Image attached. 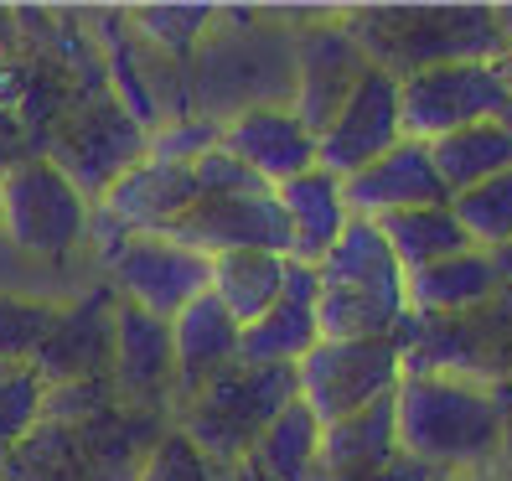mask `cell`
<instances>
[{"mask_svg": "<svg viewBox=\"0 0 512 481\" xmlns=\"http://www.w3.org/2000/svg\"><path fill=\"white\" fill-rule=\"evenodd\" d=\"M399 450L440 476L497 471L507 445L512 383H487L466 373H404L399 394Z\"/></svg>", "mask_w": 512, "mask_h": 481, "instance_id": "cell-1", "label": "cell"}, {"mask_svg": "<svg viewBox=\"0 0 512 481\" xmlns=\"http://www.w3.org/2000/svg\"><path fill=\"white\" fill-rule=\"evenodd\" d=\"M321 300V342H373V337H399L409 321V295H404V269L388 249L378 223L352 218L347 233L331 244V254L316 264Z\"/></svg>", "mask_w": 512, "mask_h": 481, "instance_id": "cell-2", "label": "cell"}, {"mask_svg": "<svg viewBox=\"0 0 512 481\" xmlns=\"http://www.w3.org/2000/svg\"><path fill=\"white\" fill-rule=\"evenodd\" d=\"M347 32L363 42L368 63L394 73L445 68V63H502L507 37L487 6H399V11H357Z\"/></svg>", "mask_w": 512, "mask_h": 481, "instance_id": "cell-3", "label": "cell"}, {"mask_svg": "<svg viewBox=\"0 0 512 481\" xmlns=\"http://www.w3.org/2000/svg\"><path fill=\"white\" fill-rule=\"evenodd\" d=\"M94 202H88L47 156H21L0 176V238L37 264H63L88 249Z\"/></svg>", "mask_w": 512, "mask_h": 481, "instance_id": "cell-4", "label": "cell"}, {"mask_svg": "<svg viewBox=\"0 0 512 481\" xmlns=\"http://www.w3.org/2000/svg\"><path fill=\"white\" fill-rule=\"evenodd\" d=\"M295 368H244L233 363L202 388L197 399L182 404V430L197 450H207L218 466H244L254 440L275 425V414L295 404Z\"/></svg>", "mask_w": 512, "mask_h": 481, "instance_id": "cell-5", "label": "cell"}, {"mask_svg": "<svg viewBox=\"0 0 512 481\" xmlns=\"http://www.w3.org/2000/svg\"><path fill=\"white\" fill-rule=\"evenodd\" d=\"M399 383H404V337L321 342L295 363V394L321 425H342V419L394 399Z\"/></svg>", "mask_w": 512, "mask_h": 481, "instance_id": "cell-6", "label": "cell"}, {"mask_svg": "<svg viewBox=\"0 0 512 481\" xmlns=\"http://www.w3.org/2000/svg\"><path fill=\"white\" fill-rule=\"evenodd\" d=\"M399 99H404V140L419 145H435L466 125H487V119H502L512 109L497 63H445L409 73L399 83Z\"/></svg>", "mask_w": 512, "mask_h": 481, "instance_id": "cell-7", "label": "cell"}, {"mask_svg": "<svg viewBox=\"0 0 512 481\" xmlns=\"http://www.w3.org/2000/svg\"><path fill=\"white\" fill-rule=\"evenodd\" d=\"M99 264L109 290L156 321H176L213 280V259L182 249L176 238H119L99 254Z\"/></svg>", "mask_w": 512, "mask_h": 481, "instance_id": "cell-8", "label": "cell"}, {"mask_svg": "<svg viewBox=\"0 0 512 481\" xmlns=\"http://www.w3.org/2000/svg\"><path fill=\"white\" fill-rule=\"evenodd\" d=\"M145 156H150L145 125H135L125 104L94 99L88 109H78L63 130H57V150L47 161L63 171L88 202H99L119 176L135 171Z\"/></svg>", "mask_w": 512, "mask_h": 481, "instance_id": "cell-9", "label": "cell"}, {"mask_svg": "<svg viewBox=\"0 0 512 481\" xmlns=\"http://www.w3.org/2000/svg\"><path fill=\"white\" fill-rule=\"evenodd\" d=\"M399 140H404L399 78L383 68H368L363 83L352 88V99L337 109V119L316 135V166L347 182V176L373 166L378 156H388Z\"/></svg>", "mask_w": 512, "mask_h": 481, "instance_id": "cell-10", "label": "cell"}, {"mask_svg": "<svg viewBox=\"0 0 512 481\" xmlns=\"http://www.w3.org/2000/svg\"><path fill=\"white\" fill-rule=\"evenodd\" d=\"M166 238H176L182 249L202 259H223V254H285L290 259V223H285V207L275 192L202 197Z\"/></svg>", "mask_w": 512, "mask_h": 481, "instance_id": "cell-11", "label": "cell"}, {"mask_svg": "<svg viewBox=\"0 0 512 481\" xmlns=\"http://www.w3.org/2000/svg\"><path fill=\"white\" fill-rule=\"evenodd\" d=\"M233 161H244L264 187H285L295 176L316 171V135L295 119L285 104H249L223 119V140H218Z\"/></svg>", "mask_w": 512, "mask_h": 481, "instance_id": "cell-12", "label": "cell"}, {"mask_svg": "<svg viewBox=\"0 0 512 481\" xmlns=\"http://www.w3.org/2000/svg\"><path fill=\"white\" fill-rule=\"evenodd\" d=\"M368 52L357 42L347 26H316V32L300 42V57H295V119L306 125L311 135H321L337 109L352 99V88L363 83L368 73Z\"/></svg>", "mask_w": 512, "mask_h": 481, "instance_id": "cell-13", "label": "cell"}, {"mask_svg": "<svg viewBox=\"0 0 512 481\" xmlns=\"http://www.w3.org/2000/svg\"><path fill=\"white\" fill-rule=\"evenodd\" d=\"M342 197H347V213L363 223H383L394 213H419V207L450 202V192L440 187V171L430 161V145H419V140H399L388 156L347 176Z\"/></svg>", "mask_w": 512, "mask_h": 481, "instance_id": "cell-14", "label": "cell"}, {"mask_svg": "<svg viewBox=\"0 0 512 481\" xmlns=\"http://www.w3.org/2000/svg\"><path fill=\"white\" fill-rule=\"evenodd\" d=\"M316 300H321L316 269L290 259L285 295L275 300V311L259 316L254 326H244V337H238V363L244 368H295L306 352H316L321 347Z\"/></svg>", "mask_w": 512, "mask_h": 481, "instance_id": "cell-15", "label": "cell"}, {"mask_svg": "<svg viewBox=\"0 0 512 481\" xmlns=\"http://www.w3.org/2000/svg\"><path fill=\"white\" fill-rule=\"evenodd\" d=\"M114 306H119V295H109V290H88L83 300L63 306V321H57L52 342L32 363L42 388L94 383L99 368H109V357H114Z\"/></svg>", "mask_w": 512, "mask_h": 481, "instance_id": "cell-16", "label": "cell"}, {"mask_svg": "<svg viewBox=\"0 0 512 481\" xmlns=\"http://www.w3.org/2000/svg\"><path fill=\"white\" fill-rule=\"evenodd\" d=\"M114 383L125 404H161L176 388V352H171V321H156L119 300L114 306Z\"/></svg>", "mask_w": 512, "mask_h": 481, "instance_id": "cell-17", "label": "cell"}, {"mask_svg": "<svg viewBox=\"0 0 512 481\" xmlns=\"http://www.w3.org/2000/svg\"><path fill=\"white\" fill-rule=\"evenodd\" d=\"M238 326L213 295H197L192 306L171 321V352H176V399H197L218 373H228L238 363Z\"/></svg>", "mask_w": 512, "mask_h": 481, "instance_id": "cell-18", "label": "cell"}, {"mask_svg": "<svg viewBox=\"0 0 512 481\" xmlns=\"http://www.w3.org/2000/svg\"><path fill=\"white\" fill-rule=\"evenodd\" d=\"M497 290H502V275H497L492 254H481V249H466L456 259H440L430 269L404 275V295H409V316L414 321H456V316H471V311L487 306Z\"/></svg>", "mask_w": 512, "mask_h": 481, "instance_id": "cell-19", "label": "cell"}, {"mask_svg": "<svg viewBox=\"0 0 512 481\" xmlns=\"http://www.w3.org/2000/svg\"><path fill=\"white\" fill-rule=\"evenodd\" d=\"M280 207H285V223H290V259L295 264H321L331 254V244L347 233L352 213H347V197H342V176L331 171H306L285 182L280 192Z\"/></svg>", "mask_w": 512, "mask_h": 481, "instance_id": "cell-20", "label": "cell"}, {"mask_svg": "<svg viewBox=\"0 0 512 481\" xmlns=\"http://www.w3.org/2000/svg\"><path fill=\"white\" fill-rule=\"evenodd\" d=\"M399 414L394 399H383L363 414L326 425L321 435V461H316V481H347V476H368L383 471L388 461H399Z\"/></svg>", "mask_w": 512, "mask_h": 481, "instance_id": "cell-21", "label": "cell"}, {"mask_svg": "<svg viewBox=\"0 0 512 481\" xmlns=\"http://www.w3.org/2000/svg\"><path fill=\"white\" fill-rule=\"evenodd\" d=\"M430 161L440 171V187L450 197H461L492 176L512 171V130L507 119H487V125H466L456 135H445L430 145Z\"/></svg>", "mask_w": 512, "mask_h": 481, "instance_id": "cell-22", "label": "cell"}, {"mask_svg": "<svg viewBox=\"0 0 512 481\" xmlns=\"http://www.w3.org/2000/svg\"><path fill=\"white\" fill-rule=\"evenodd\" d=\"M285 254H223L213 259V280H207V295L238 321L254 326L259 316L275 311V300L285 295Z\"/></svg>", "mask_w": 512, "mask_h": 481, "instance_id": "cell-23", "label": "cell"}, {"mask_svg": "<svg viewBox=\"0 0 512 481\" xmlns=\"http://www.w3.org/2000/svg\"><path fill=\"white\" fill-rule=\"evenodd\" d=\"M321 435H326V425L295 399L285 414H275V425L254 440L249 466L259 476H269V481H316Z\"/></svg>", "mask_w": 512, "mask_h": 481, "instance_id": "cell-24", "label": "cell"}, {"mask_svg": "<svg viewBox=\"0 0 512 481\" xmlns=\"http://www.w3.org/2000/svg\"><path fill=\"white\" fill-rule=\"evenodd\" d=\"M378 228H383V238H388V249H394L404 275L430 269L440 259H456V254L471 249V238L456 223V213H450V202L445 207H419V213H394V218H383Z\"/></svg>", "mask_w": 512, "mask_h": 481, "instance_id": "cell-25", "label": "cell"}, {"mask_svg": "<svg viewBox=\"0 0 512 481\" xmlns=\"http://www.w3.org/2000/svg\"><path fill=\"white\" fill-rule=\"evenodd\" d=\"M63 321V300L32 290H0V368H32Z\"/></svg>", "mask_w": 512, "mask_h": 481, "instance_id": "cell-26", "label": "cell"}, {"mask_svg": "<svg viewBox=\"0 0 512 481\" xmlns=\"http://www.w3.org/2000/svg\"><path fill=\"white\" fill-rule=\"evenodd\" d=\"M450 213H456V223L466 228L471 249L502 254L512 244V171L492 176V182H481L461 197H450Z\"/></svg>", "mask_w": 512, "mask_h": 481, "instance_id": "cell-27", "label": "cell"}, {"mask_svg": "<svg viewBox=\"0 0 512 481\" xmlns=\"http://www.w3.org/2000/svg\"><path fill=\"white\" fill-rule=\"evenodd\" d=\"M228 466H218L207 450H197L182 430H166L145 445V461H140V481H223Z\"/></svg>", "mask_w": 512, "mask_h": 481, "instance_id": "cell-28", "label": "cell"}, {"mask_svg": "<svg viewBox=\"0 0 512 481\" xmlns=\"http://www.w3.org/2000/svg\"><path fill=\"white\" fill-rule=\"evenodd\" d=\"M223 140V119H187V114H171L166 125L150 135V161H171V166H197L207 150H218Z\"/></svg>", "mask_w": 512, "mask_h": 481, "instance_id": "cell-29", "label": "cell"}, {"mask_svg": "<svg viewBox=\"0 0 512 481\" xmlns=\"http://www.w3.org/2000/svg\"><path fill=\"white\" fill-rule=\"evenodd\" d=\"M207 21H213L207 6H171V11H135L130 26L140 37H150L156 52H187L207 32Z\"/></svg>", "mask_w": 512, "mask_h": 481, "instance_id": "cell-30", "label": "cell"}, {"mask_svg": "<svg viewBox=\"0 0 512 481\" xmlns=\"http://www.w3.org/2000/svg\"><path fill=\"white\" fill-rule=\"evenodd\" d=\"M192 176H197V202L202 197H259V192H275V187H264L244 161H233L223 145L207 150V156L192 166Z\"/></svg>", "mask_w": 512, "mask_h": 481, "instance_id": "cell-31", "label": "cell"}, {"mask_svg": "<svg viewBox=\"0 0 512 481\" xmlns=\"http://www.w3.org/2000/svg\"><path fill=\"white\" fill-rule=\"evenodd\" d=\"M497 481H512V414H507V445H502V466H497Z\"/></svg>", "mask_w": 512, "mask_h": 481, "instance_id": "cell-32", "label": "cell"}, {"mask_svg": "<svg viewBox=\"0 0 512 481\" xmlns=\"http://www.w3.org/2000/svg\"><path fill=\"white\" fill-rule=\"evenodd\" d=\"M492 264H497V275H502V285H512V244H507L502 254H492Z\"/></svg>", "mask_w": 512, "mask_h": 481, "instance_id": "cell-33", "label": "cell"}, {"mask_svg": "<svg viewBox=\"0 0 512 481\" xmlns=\"http://www.w3.org/2000/svg\"><path fill=\"white\" fill-rule=\"evenodd\" d=\"M223 481H269V476H259V471L244 461V466H228V476H223Z\"/></svg>", "mask_w": 512, "mask_h": 481, "instance_id": "cell-34", "label": "cell"}, {"mask_svg": "<svg viewBox=\"0 0 512 481\" xmlns=\"http://www.w3.org/2000/svg\"><path fill=\"white\" fill-rule=\"evenodd\" d=\"M445 481H497V471H461V476H445Z\"/></svg>", "mask_w": 512, "mask_h": 481, "instance_id": "cell-35", "label": "cell"}, {"mask_svg": "<svg viewBox=\"0 0 512 481\" xmlns=\"http://www.w3.org/2000/svg\"><path fill=\"white\" fill-rule=\"evenodd\" d=\"M497 68H502V83H507V94H512V57H502Z\"/></svg>", "mask_w": 512, "mask_h": 481, "instance_id": "cell-36", "label": "cell"}, {"mask_svg": "<svg viewBox=\"0 0 512 481\" xmlns=\"http://www.w3.org/2000/svg\"><path fill=\"white\" fill-rule=\"evenodd\" d=\"M0 481H6V476H0Z\"/></svg>", "mask_w": 512, "mask_h": 481, "instance_id": "cell-37", "label": "cell"}]
</instances>
